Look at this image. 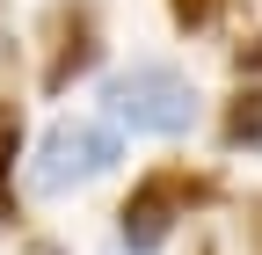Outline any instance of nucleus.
Here are the masks:
<instances>
[{"instance_id": "nucleus-3", "label": "nucleus", "mask_w": 262, "mask_h": 255, "mask_svg": "<svg viewBox=\"0 0 262 255\" xmlns=\"http://www.w3.org/2000/svg\"><path fill=\"white\" fill-rule=\"evenodd\" d=\"M110 168H117V132H110V124H80V117H66V124H51V132H44L29 182H37L44 197H58V189L95 182V175H110Z\"/></svg>"}, {"instance_id": "nucleus-8", "label": "nucleus", "mask_w": 262, "mask_h": 255, "mask_svg": "<svg viewBox=\"0 0 262 255\" xmlns=\"http://www.w3.org/2000/svg\"><path fill=\"white\" fill-rule=\"evenodd\" d=\"M233 73H262V37H248V44H233Z\"/></svg>"}, {"instance_id": "nucleus-5", "label": "nucleus", "mask_w": 262, "mask_h": 255, "mask_svg": "<svg viewBox=\"0 0 262 255\" xmlns=\"http://www.w3.org/2000/svg\"><path fill=\"white\" fill-rule=\"evenodd\" d=\"M226 146H262V88H241L226 110Z\"/></svg>"}, {"instance_id": "nucleus-1", "label": "nucleus", "mask_w": 262, "mask_h": 255, "mask_svg": "<svg viewBox=\"0 0 262 255\" xmlns=\"http://www.w3.org/2000/svg\"><path fill=\"white\" fill-rule=\"evenodd\" d=\"M204 204H219V182H211V175L153 168V175L131 182V197H124V211H117V233H124V248H131V255H153V248L168 241L189 211H204Z\"/></svg>"}, {"instance_id": "nucleus-7", "label": "nucleus", "mask_w": 262, "mask_h": 255, "mask_svg": "<svg viewBox=\"0 0 262 255\" xmlns=\"http://www.w3.org/2000/svg\"><path fill=\"white\" fill-rule=\"evenodd\" d=\"M168 15H175L182 29H211V22L226 15V0H168Z\"/></svg>"}, {"instance_id": "nucleus-9", "label": "nucleus", "mask_w": 262, "mask_h": 255, "mask_svg": "<svg viewBox=\"0 0 262 255\" xmlns=\"http://www.w3.org/2000/svg\"><path fill=\"white\" fill-rule=\"evenodd\" d=\"M22 255H66V248H58V241H29Z\"/></svg>"}, {"instance_id": "nucleus-6", "label": "nucleus", "mask_w": 262, "mask_h": 255, "mask_svg": "<svg viewBox=\"0 0 262 255\" xmlns=\"http://www.w3.org/2000/svg\"><path fill=\"white\" fill-rule=\"evenodd\" d=\"M15 153H22V117L0 110V211L15 219Z\"/></svg>"}, {"instance_id": "nucleus-4", "label": "nucleus", "mask_w": 262, "mask_h": 255, "mask_svg": "<svg viewBox=\"0 0 262 255\" xmlns=\"http://www.w3.org/2000/svg\"><path fill=\"white\" fill-rule=\"evenodd\" d=\"M95 58H102V29H95L88 0H58L51 8V58H44V95H66Z\"/></svg>"}, {"instance_id": "nucleus-2", "label": "nucleus", "mask_w": 262, "mask_h": 255, "mask_svg": "<svg viewBox=\"0 0 262 255\" xmlns=\"http://www.w3.org/2000/svg\"><path fill=\"white\" fill-rule=\"evenodd\" d=\"M102 102H110V117L124 124V132H153V139H175V132L196 124V88H189V73H175V66L110 73Z\"/></svg>"}]
</instances>
